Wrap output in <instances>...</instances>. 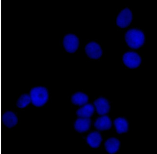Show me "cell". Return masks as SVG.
<instances>
[{
	"label": "cell",
	"mask_w": 157,
	"mask_h": 154,
	"mask_svg": "<svg viewBox=\"0 0 157 154\" xmlns=\"http://www.w3.org/2000/svg\"><path fill=\"white\" fill-rule=\"evenodd\" d=\"M94 104L97 113L100 115H105L109 113L110 110V103L104 97H99L95 100Z\"/></svg>",
	"instance_id": "52a82bcc"
},
{
	"label": "cell",
	"mask_w": 157,
	"mask_h": 154,
	"mask_svg": "<svg viewBox=\"0 0 157 154\" xmlns=\"http://www.w3.org/2000/svg\"><path fill=\"white\" fill-rule=\"evenodd\" d=\"M31 97L28 94H24L20 96L17 102V106L20 109L26 107L31 103Z\"/></svg>",
	"instance_id": "2e32d148"
},
{
	"label": "cell",
	"mask_w": 157,
	"mask_h": 154,
	"mask_svg": "<svg viewBox=\"0 0 157 154\" xmlns=\"http://www.w3.org/2000/svg\"><path fill=\"white\" fill-rule=\"evenodd\" d=\"M114 123L118 133H125L129 130V123L125 118L122 117L117 118L114 120Z\"/></svg>",
	"instance_id": "4fadbf2b"
},
{
	"label": "cell",
	"mask_w": 157,
	"mask_h": 154,
	"mask_svg": "<svg viewBox=\"0 0 157 154\" xmlns=\"http://www.w3.org/2000/svg\"><path fill=\"white\" fill-rule=\"evenodd\" d=\"M133 20L132 11L128 7L123 8L117 15L116 23L118 27L124 29L131 24Z\"/></svg>",
	"instance_id": "3957f363"
},
{
	"label": "cell",
	"mask_w": 157,
	"mask_h": 154,
	"mask_svg": "<svg viewBox=\"0 0 157 154\" xmlns=\"http://www.w3.org/2000/svg\"><path fill=\"white\" fill-rule=\"evenodd\" d=\"M94 106L89 103L86 104L83 107L78 110L76 111V114L81 118H89L94 115Z\"/></svg>",
	"instance_id": "9a60e30c"
},
{
	"label": "cell",
	"mask_w": 157,
	"mask_h": 154,
	"mask_svg": "<svg viewBox=\"0 0 157 154\" xmlns=\"http://www.w3.org/2000/svg\"><path fill=\"white\" fill-rule=\"evenodd\" d=\"M64 48L70 53L76 52L79 47V40L78 37L74 34L69 33L64 36L63 39Z\"/></svg>",
	"instance_id": "5b68a950"
},
{
	"label": "cell",
	"mask_w": 157,
	"mask_h": 154,
	"mask_svg": "<svg viewBox=\"0 0 157 154\" xmlns=\"http://www.w3.org/2000/svg\"><path fill=\"white\" fill-rule=\"evenodd\" d=\"M96 129L101 131L107 130L111 129L112 122L110 118L106 115L99 117L96 119L94 124Z\"/></svg>",
	"instance_id": "9c48e42d"
},
{
	"label": "cell",
	"mask_w": 157,
	"mask_h": 154,
	"mask_svg": "<svg viewBox=\"0 0 157 154\" xmlns=\"http://www.w3.org/2000/svg\"><path fill=\"white\" fill-rule=\"evenodd\" d=\"M48 97V89L43 87H34L30 93L31 101L36 107H41L47 103Z\"/></svg>",
	"instance_id": "7a4b0ae2"
},
{
	"label": "cell",
	"mask_w": 157,
	"mask_h": 154,
	"mask_svg": "<svg viewBox=\"0 0 157 154\" xmlns=\"http://www.w3.org/2000/svg\"><path fill=\"white\" fill-rule=\"evenodd\" d=\"M105 147L106 151L111 154H116L118 152L121 147V143L117 138H109L105 141Z\"/></svg>",
	"instance_id": "8fae6325"
},
{
	"label": "cell",
	"mask_w": 157,
	"mask_h": 154,
	"mask_svg": "<svg viewBox=\"0 0 157 154\" xmlns=\"http://www.w3.org/2000/svg\"><path fill=\"white\" fill-rule=\"evenodd\" d=\"M122 58L124 64L130 69L137 68L141 64V57L136 52H126L123 54Z\"/></svg>",
	"instance_id": "277c9868"
},
{
	"label": "cell",
	"mask_w": 157,
	"mask_h": 154,
	"mask_svg": "<svg viewBox=\"0 0 157 154\" xmlns=\"http://www.w3.org/2000/svg\"><path fill=\"white\" fill-rule=\"evenodd\" d=\"M91 121L89 118H80L75 122V129L79 133H85L90 129Z\"/></svg>",
	"instance_id": "ba28073f"
},
{
	"label": "cell",
	"mask_w": 157,
	"mask_h": 154,
	"mask_svg": "<svg viewBox=\"0 0 157 154\" xmlns=\"http://www.w3.org/2000/svg\"><path fill=\"white\" fill-rule=\"evenodd\" d=\"M102 141V136L98 131L91 132L86 137V142L88 145L94 148L100 147Z\"/></svg>",
	"instance_id": "30bf717a"
},
{
	"label": "cell",
	"mask_w": 157,
	"mask_h": 154,
	"mask_svg": "<svg viewBox=\"0 0 157 154\" xmlns=\"http://www.w3.org/2000/svg\"><path fill=\"white\" fill-rule=\"evenodd\" d=\"M89 100L88 95L85 93L78 92L73 94L71 97V102L75 105L81 106L87 103Z\"/></svg>",
	"instance_id": "5bb4252c"
},
{
	"label": "cell",
	"mask_w": 157,
	"mask_h": 154,
	"mask_svg": "<svg viewBox=\"0 0 157 154\" xmlns=\"http://www.w3.org/2000/svg\"><path fill=\"white\" fill-rule=\"evenodd\" d=\"M85 52L88 57L94 60L100 58L103 54V50L101 46L95 41L90 42L86 44Z\"/></svg>",
	"instance_id": "8992f818"
},
{
	"label": "cell",
	"mask_w": 157,
	"mask_h": 154,
	"mask_svg": "<svg viewBox=\"0 0 157 154\" xmlns=\"http://www.w3.org/2000/svg\"><path fill=\"white\" fill-rule=\"evenodd\" d=\"M124 38L128 46L134 49L141 47L146 41V36L143 31L135 28L128 30L125 33Z\"/></svg>",
	"instance_id": "6da1fadb"
},
{
	"label": "cell",
	"mask_w": 157,
	"mask_h": 154,
	"mask_svg": "<svg viewBox=\"0 0 157 154\" xmlns=\"http://www.w3.org/2000/svg\"><path fill=\"white\" fill-rule=\"evenodd\" d=\"M3 123L7 128L15 127L18 122V118L15 113L12 111H7L4 113L2 116Z\"/></svg>",
	"instance_id": "7c38bea8"
}]
</instances>
